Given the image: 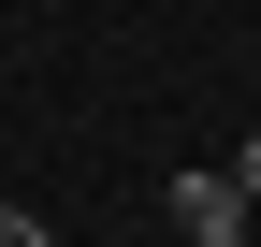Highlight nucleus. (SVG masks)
<instances>
[{
  "instance_id": "f03ea898",
  "label": "nucleus",
  "mask_w": 261,
  "mask_h": 247,
  "mask_svg": "<svg viewBox=\"0 0 261 247\" xmlns=\"http://www.w3.org/2000/svg\"><path fill=\"white\" fill-rule=\"evenodd\" d=\"M0 247H58V233H44V218H29V204H0Z\"/></svg>"
},
{
  "instance_id": "7ed1b4c3",
  "label": "nucleus",
  "mask_w": 261,
  "mask_h": 247,
  "mask_svg": "<svg viewBox=\"0 0 261 247\" xmlns=\"http://www.w3.org/2000/svg\"><path fill=\"white\" fill-rule=\"evenodd\" d=\"M218 175H232V189H247V204H261V131H247V145H232V160H218Z\"/></svg>"
},
{
  "instance_id": "f257e3e1",
  "label": "nucleus",
  "mask_w": 261,
  "mask_h": 247,
  "mask_svg": "<svg viewBox=\"0 0 261 247\" xmlns=\"http://www.w3.org/2000/svg\"><path fill=\"white\" fill-rule=\"evenodd\" d=\"M174 233H189V247H247V233H261V204L232 189V175H174Z\"/></svg>"
}]
</instances>
